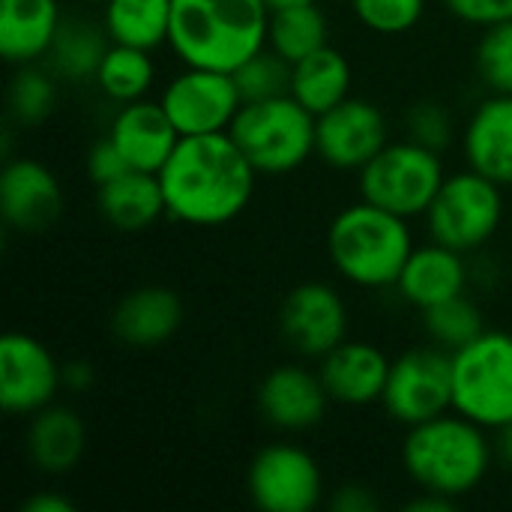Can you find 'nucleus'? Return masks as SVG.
Masks as SVG:
<instances>
[{
	"label": "nucleus",
	"instance_id": "obj_1",
	"mask_svg": "<svg viewBox=\"0 0 512 512\" xmlns=\"http://www.w3.org/2000/svg\"><path fill=\"white\" fill-rule=\"evenodd\" d=\"M258 171L231 132L180 138L159 171L165 207L174 222L222 228L234 222L255 195Z\"/></svg>",
	"mask_w": 512,
	"mask_h": 512
},
{
	"label": "nucleus",
	"instance_id": "obj_2",
	"mask_svg": "<svg viewBox=\"0 0 512 512\" xmlns=\"http://www.w3.org/2000/svg\"><path fill=\"white\" fill-rule=\"evenodd\" d=\"M267 30L264 0H171L168 48L183 66L234 72L267 48Z\"/></svg>",
	"mask_w": 512,
	"mask_h": 512
},
{
	"label": "nucleus",
	"instance_id": "obj_3",
	"mask_svg": "<svg viewBox=\"0 0 512 512\" xmlns=\"http://www.w3.org/2000/svg\"><path fill=\"white\" fill-rule=\"evenodd\" d=\"M495 462L489 429L459 411H447L405 429L402 468L423 492H438L459 501L486 483Z\"/></svg>",
	"mask_w": 512,
	"mask_h": 512
},
{
	"label": "nucleus",
	"instance_id": "obj_4",
	"mask_svg": "<svg viewBox=\"0 0 512 512\" xmlns=\"http://www.w3.org/2000/svg\"><path fill=\"white\" fill-rule=\"evenodd\" d=\"M414 246L408 219L363 198L342 207L327 228V258L333 270L363 291L396 288Z\"/></svg>",
	"mask_w": 512,
	"mask_h": 512
},
{
	"label": "nucleus",
	"instance_id": "obj_5",
	"mask_svg": "<svg viewBox=\"0 0 512 512\" xmlns=\"http://www.w3.org/2000/svg\"><path fill=\"white\" fill-rule=\"evenodd\" d=\"M228 132L264 177L291 174L315 156V114L291 93L264 102H243Z\"/></svg>",
	"mask_w": 512,
	"mask_h": 512
},
{
	"label": "nucleus",
	"instance_id": "obj_6",
	"mask_svg": "<svg viewBox=\"0 0 512 512\" xmlns=\"http://www.w3.org/2000/svg\"><path fill=\"white\" fill-rule=\"evenodd\" d=\"M450 357L453 411L489 432L512 423V333L486 327Z\"/></svg>",
	"mask_w": 512,
	"mask_h": 512
},
{
	"label": "nucleus",
	"instance_id": "obj_7",
	"mask_svg": "<svg viewBox=\"0 0 512 512\" xmlns=\"http://www.w3.org/2000/svg\"><path fill=\"white\" fill-rule=\"evenodd\" d=\"M423 222L429 240L474 255L486 249L504 225V186L474 168L447 174Z\"/></svg>",
	"mask_w": 512,
	"mask_h": 512
},
{
	"label": "nucleus",
	"instance_id": "obj_8",
	"mask_svg": "<svg viewBox=\"0 0 512 512\" xmlns=\"http://www.w3.org/2000/svg\"><path fill=\"white\" fill-rule=\"evenodd\" d=\"M447 180L441 153L402 138L390 141L369 165L357 171L360 198L402 219H423L441 183Z\"/></svg>",
	"mask_w": 512,
	"mask_h": 512
},
{
	"label": "nucleus",
	"instance_id": "obj_9",
	"mask_svg": "<svg viewBox=\"0 0 512 512\" xmlns=\"http://www.w3.org/2000/svg\"><path fill=\"white\" fill-rule=\"evenodd\" d=\"M387 417L405 429L453 411V357L438 345L399 354L381 396Z\"/></svg>",
	"mask_w": 512,
	"mask_h": 512
},
{
	"label": "nucleus",
	"instance_id": "obj_10",
	"mask_svg": "<svg viewBox=\"0 0 512 512\" xmlns=\"http://www.w3.org/2000/svg\"><path fill=\"white\" fill-rule=\"evenodd\" d=\"M249 501L264 512H312L324 504L318 459L300 444H267L246 471Z\"/></svg>",
	"mask_w": 512,
	"mask_h": 512
},
{
	"label": "nucleus",
	"instance_id": "obj_11",
	"mask_svg": "<svg viewBox=\"0 0 512 512\" xmlns=\"http://www.w3.org/2000/svg\"><path fill=\"white\" fill-rule=\"evenodd\" d=\"M159 102L177 126L180 138L228 132L243 108L234 72L207 66H183L177 75L168 78Z\"/></svg>",
	"mask_w": 512,
	"mask_h": 512
},
{
	"label": "nucleus",
	"instance_id": "obj_12",
	"mask_svg": "<svg viewBox=\"0 0 512 512\" xmlns=\"http://www.w3.org/2000/svg\"><path fill=\"white\" fill-rule=\"evenodd\" d=\"M390 144V123L372 99L348 96L315 117V156L336 171H360Z\"/></svg>",
	"mask_w": 512,
	"mask_h": 512
},
{
	"label": "nucleus",
	"instance_id": "obj_13",
	"mask_svg": "<svg viewBox=\"0 0 512 512\" xmlns=\"http://www.w3.org/2000/svg\"><path fill=\"white\" fill-rule=\"evenodd\" d=\"M348 303L330 282H300L279 306V333L294 354L321 360L348 339Z\"/></svg>",
	"mask_w": 512,
	"mask_h": 512
},
{
	"label": "nucleus",
	"instance_id": "obj_14",
	"mask_svg": "<svg viewBox=\"0 0 512 512\" xmlns=\"http://www.w3.org/2000/svg\"><path fill=\"white\" fill-rule=\"evenodd\" d=\"M63 390V366L45 342L27 333L0 339V405L12 417H33Z\"/></svg>",
	"mask_w": 512,
	"mask_h": 512
},
{
	"label": "nucleus",
	"instance_id": "obj_15",
	"mask_svg": "<svg viewBox=\"0 0 512 512\" xmlns=\"http://www.w3.org/2000/svg\"><path fill=\"white\" fill-rule=\"evenodd\" d=\"M255 402L267 426L300 435L324 420L330 408V393L318 369H309L303 363H279L261 378Z\"/></svg>",
	"mask_w": 512,
	"mask_h": 512
},
{
	"label": "nucleus",
	"instance_id": "obj_16",
	"mask_svg": "<svg viewBox=\"0 0 512 512\" xmlns=\"http://www.w3.org/2000/svg\"><path fill=\"white\" fill-rule=\"evenodd\" d=\"M0 213L18 234H42L63 213L57 174L30 156H6L0 171Z\"/></svg>",
	"mask_w": 512,
	"mask_h": 512
},
{
	"label": "nucleus",
	"instance_id": "obj_17",
	"mask_svg": "<svg viewBox=\"0 0 512 512\" xmlns=\"http://www.w3.org/2000/svg\"><path fill=\"white\" fill-rule=\"evenodd\" d=\"M393 360L366 339H345L318 360V375L330 402L345 408H366L381 402Z\"/></svg>",
	"mask_w": 512,
	"mask_h": 512
},
{
	"label": "nucleus",
	"instance_id": "obj_18",
	"mask_svg": "<svg viewBox=\"0 0 512 512\" xmlns=\"http://www.w3.org/2000/svg\"><path fill=\"white\" fill-rule=\"evenodd\" d=\"M105 135L123 153L129 168L150 171V174H159L180 144V132L165 114L159 99H138V102L117 105Z\"/></svg>",
	"mask_w": 512,
	"mask_h": 512
},
{
	"label": "nucleus",
	"instance_id": "obj_19",
	"mask_svg": "<svg viewBox=\"0 0 512 512\" xmlns=\"http://www.w3.org/2000/svg\"><path fill=\"white\" fill-rule=\"evenodd\" d=\"M459 141L468 168L504 189L512 186V93H489L477 102Z\"/></svg>",
	"mask_w": 512,
	"mask_h": 512
},
{
	"label": "nucleus",
	"instance_id": "obj_20",
	"mask_svg": "<svg viewBox=\"0 0 512 512\" xmlns=\"http://www.w3.org/2000/svg\"><path fill=\"white\" fill-rule=\"evenodd\" d=\"M468 285H471L468 255L429 240V243L414 246L411 258L402 267L396 291L408 306H414L417 312H426L444 300L468 294Z\"/></svg>",
	"mask_w": 512,
	"mask_h": 512
},
{
	"label": "nucleus",
	"instance_id": "obj_21",
	"mask_svg": "<svg viewBox=\"0 0 512 512\" xmlns=\"http://www.w3.org/2000/svg\"><path fill=\"white\" fill-rule=\"evenodd\" d=\"M183 324V300L165 285H141L120 297L111 312V333L135 351H150L177 336Z\"/></svg>",
	"mask_w": 512,
	"mask_h": 512
},
{
	"label": "nucleus",
	"instance_id": "obj_22",
	"mask_svg": "<svg viewBox=\"0 0 512 512\" xmlns=\"http://www.w3.org/2000/svg\"><path fill=\"white\" fill-rule=\"evenodd\" d=\"M87 447V429L81 417L66 405H48L27 417L24 453L30 465L48 477L69 474Z\"/></svg>",
	"mask_w": 512,
	"mask_h": 512
},
{
	"label": "nucleus",
	"instance_id": "obj_23",
	"mask_svg": "<svg viewBox=\"0 0 512 512\" xmlns=\"http://www.w3.org/2000/svg\"><path fill=\"white\" fill-rule=\"evenodd\" d=\"M60 0H0V54L9 66L42 63L60 24Z\"/></svg>",
	"mask_w": 512,
	"mask_h": 512
},
{
	"label": "nucleus",
	"instance_id": "obj_24",
	"mask_svg": "<svg viewBox=\"0 0 512 512\" xmlns=\"http://www.w3.org/2000/svg\"><path fill=\"white\" fill-rule=\"evenodd\" d=\"M96 207H99L102 219L123 234L147 231L162 216H168L159 174L135 171V168L120 174L117 180L99 186L96 189Z\"/></svg>",
	"mask_w": 512,
	"mask_h": 512
},
{
	"label": "nucleus",
	"instance_id": "obj_25",
	"mask_svg": "<svg viewBox=\"0 0 512 512\" xmlns=\"http://www.w3.org/2000/svg\"><path fill=\"white\" fill-rule=\"evenodd\" d=\"M351 81L354 72L348 57L333 45H324L291 66V96L315 117L345 102L351 96Z\"/></svg>",
	"mask_w": 512,
	"mask_h": 512
},
{
	"label": "nucleus",
	"instance_id": "obj_26",
	"mask_svg": "<svg viewBox=\"0 0 512 512\" xmlns=\"http://www.w3.org/2000/svg\"><path fill=\"white\" fill-rule=\"evenodd\" d=\"M108 45H111V39H108L102 21L96 24L90 18L72 15V18H63L60 30L45 54V63L60 81L84 84V81H93Z\"/></svg>",
	"mask_w": 512,
	"mask_h": 512
},
{
	"label": "nucleus",
	"instance_id": "obj_27",
	"mask_svg": "<svg viewBox=\"0 0 512 512\" xmlns=\"http://www.w3.org/2000/svg\"><path fill=\"white\" fill-rule=\"evenodd\" d=\"M99 21L111 42L156 51L168 45L171 0H105Z\"/></svg>",
	"mask_w": 512,
	"mask_h": 512
},
{
	"label": "nucleus",
	"instance_id": "obj_28",
	"mask_svg": "<svg viewBox=\"0 0 512 512\" xmlns=\"http://www.w3.org/2000/svg\"><path fill=\"white\" fill-rule=\"evenodd\" d=\"M93 84L114 105L147 99V93L156 84L153 51L111 42L105 57H102V63H99V69H96V75H93Z\"/></svg>",
	"mask_w": 512,
	"mask_h": 512
},
{
	"label": "nucleus",
	"instance_id": "obj_29",
	"mask_svg": "<svg viewBox=\"0 0 512 512\" xmlns=\"http://www.w3.org/2000/svg\"><path fill=\"white\" fill-rule=\"evenodd\" d=\"M324 45H330V21H327L324 9L318 6V0L270 12L267 48H273L291 66L297 60L315 54Z\"/></svg>",
	"mask_w": 512,
	"mask_h": 512
},
{
	"label": "nucleus",
	"instance_id": "obj_30",
	"mask_svg": "<svg viewBox=\"0 0 512 512\" xmlns=\"http://www.w3.org/2000/svg\"><path fill=\"white\" fill-rule=\"evenodd\" d=\"M6 108L9 120L21 129L45 123L57 108V75L39 63L15 66V75L6 90Z\"/></svg>",
	"mask_w": 512,
	"mask_h": 512
},
{
	"label": "nucleus",
	"instance_id": "obj_31",
	"mask_svg": "<svg viewBox=\"0 0 512 512\" xmlns=\"http://www.w3.org/2000/svg\"><path fill=\"white\" fill-rule=\"evenodd\" d=\"M423 318V333L432 345L444 348V351H459L468 342H474L483 330H486V318L480 312V306L468 297L459 294L453 300H444L426 312H420Z\"/></svg>",
	"mask_w": 512,
	"mask_h": 512
},
{
	"label": "nucleus",
	"instance_id": "obj_32",
	"mask_svg": "<svg viewBox=\"0 0 512 512\" xmlns=\"http://www.w3.org/2000/svg\"><path fill=\"white\" fill-rule=\"evenodd\" d=\"M237 90L243 102H264L291 93V63L273 48H261L243 66L234 69Z\"/></svg>",
	"mask_w": 512,
	"mask_h": 512
},
{
	"label": "nucleus",
	"instance_id": "obj_33",
	"mask_svg": "<svg viewBox=\"0 0 512 512\" xmlns=\"http://www.w3.org/2000/svg\"><path fill=\"white\" fill-rule=\"evenodd\" d=\"M474 69L489 93H512V18L480 30Z\"/></svg>",
	"mask_w": 512,
	"mask_h": 512
},
{
	"label": "nucleus",
	"instance_id": "obj_34",
	"mask_svg": "<svg viewBox=\"0 0 512 512\" xmlns=\"http://www.w3.org/2000/svg\"><path fill=\"white\" fill-rule=\"evenodd\" d=\"M429 0H351L354 18L381 36H402L411 33L423 15Z\"/></svg>",
	"mask_w": 512,
	"mask_h": 512
},
{
	"label": "nucleus",
	"instance_id": "obj_35",
	"mask_svg": "<svg viewBox=\"0 0 512 512\" xmlns=\"http://www.w3.org/2000/svg\"><path fill=\"white\" fill-rule=\"evenodd\" d=\"M456 135H459L456 117L438 99H420L405 111V138H411L435 153H447L453 147Z\"/></svg>",
	"mask_w": 512,
	"mask_h": 512
},
{
	"label": "nucleus",
	"instance_id": "obj_36",
	"mask_svg": "<svg viewBox=\"0 0 512 512\" xmlns=\"http://www.w3.org/2000/svg\"><path fill=\"white\" fill-rule=\"evenodd\" d=\"M444 9L468 27H492L512 18V0H441Z\"/></svg>",
	"mask_w": 512,
	"mask_h": 512
},
{
	"label": "nucleus",
	"instance_id": "obj_37",
	"mask_svg": "<svg viewBox=\"0 0 512 512\" xmlns=\"http://www.w3.org/2000/svg\"><path fill=\"white\" fill-rule=\"evenodd\" d=\"M84 171H87V180L99 189V186L117 180L120 174L132 171V168L126 165V159H123V153L114 147V141L105 135V138H99V141L90 144V150H87V156H84Z\"/></svg>",
	"mask_w": 512,
	"mask_h": 512
},
{
	"label": "nucleus",
	"instance_id": "obj_38",
	"mask_svg": "<svg viewBox=\"0 0 512 512\" xmlns=\"http://www.w3.org/2000/svg\"><path fill=\"white\" fill-rule=\"evenodd\" d=\"M378 507H381L378 495L363 483H345L330 498V510L333 512H375Z\"/></svg>",
	"mask_w": 512,
	"mask_h": 512
},
{
	"label": "nucleus",
	"instance_id": "obj_39",
	"mask_svg": "<svg viewBox=\"0 0 512 512\" xmlns=\"http://www.w3.org/2000/svg\"><path fill=\"white\" fill-rule=\"evenodd\" d=\"M96 384V369L87 360L63 363V390L69 393H87Z\"/></svg>",
	"mask_w": 512,
	"mask_h": 512
},
{
	"label": "nucleus",
	"instance_id": "obj_40",
	"mask_svg": "<svg viewBox=\"0 0 512 512\" xmlns=\"http://www.w3.org/2000/svg\"><path fill=\"white\" fill-rule=\"evenodd\" d=\"M21 512H75V504L57 492H36L21 501Z\"/></svg>",
	"mask_w": 512,
	"mask_h": 512
},
{
	"label": "nucleus",
	"instance_id": "obj_41",
	"mask_svg": "<svg viewBox=\"0 0 512 512\" xmlns=\"http://www.w3.org/2000/svg\"><path fill=\"white\" fill-rule=\"evenodd\" d=\"M456 507H459L456 498H447V495H438V492H423V489H420L417 498H411L405 504L408 512H450L456 510Z\"/></svg>",
	"mask_w": 512,
	"mask_h": 512
},
{
	"label": "nucleus",
	"instance_id": "obj_42",
	"mask_svg": "<svg viewBox=\"0 0 512 512\" xmlns=\"http://www.w3.org/2000/svg\"><path fill=\"white\" fill-rule=\"evenodd\" d=\"M492 444H495V459H498L507 471H512V423L501 426V429L495 432Z\"/></svg>",
	"mask_w": 512,
	"mask_h": 512
},
{
	"label": "nucleus",
	"instance_id": "obj_43",
	"mask_svg": "<svg viewBox=\"0 0 512 512\" xmlns=\"http://www.w3.org/2000/svg\"><path fill=\"white\" fill-rule=\"evenodd\" d=\"M264 3L273 12V9H285V6H297V3H312V0H264Z\"/></svg>",
	"mask_w": 512,
	"mask_h": 512
},
{
	"label": "nucleus",
	"instance_id": "obj_44",
	"mask_svg": "<svg viewBox=\"0 0 512 512\" xmlns=\"http://www.w3.org/2000/svg\"><path fill=\"white\" fill-rule=\"evenodd\" d=\"M81 3H105V0H81Z\"/></svg>",
	"mask_w": 512,
	"mask_h": 512
}]
</instances>
